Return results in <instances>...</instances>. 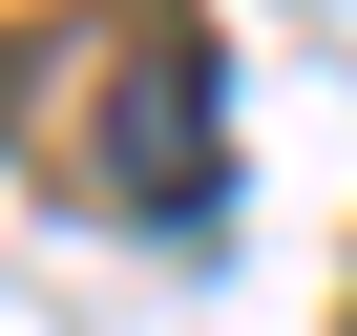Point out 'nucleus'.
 <instances>
[{"label":"nucleus","instance_id":"nucleus-1","mask_svg":"<svg viewBox=\"0 0 357 336\" xmlns=\"http://www.w3.org/2000/svg\"><path fill=\"white\" fill-rule=\"evenodd\" d=\"M84 190L147 211V231H211V190H231L211 22H105V43H84Z\"/></svg>","mask_w":357,"mask_h":336}]
</instances>
